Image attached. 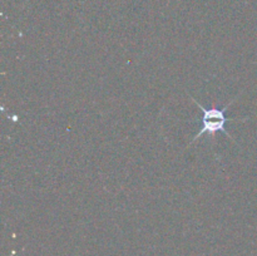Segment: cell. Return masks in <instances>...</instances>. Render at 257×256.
Listing matches in <instances>:
<instances>
[{
    "mask_svg": "<svg viewBox=\"0 0 257 256\" xmlns=\"http://www.w3.org/2000/svg\"><path fill=\"white\" fill-rule=\"evenodd\" d=\"M190 98H191V100H192V102L195 103L198 108H200V110L202 112V114H203L202 115V128H201L200 132L195 136V138H193L192 142L191 143H193V142H196L197 140H200L201 136L206 135V133L210 136H212V138L215 140L216 133L217 132L225 133V135L228 136L231 140H233L232 136H231L230 133L226 131L225 125L227 122H236V119H228V118L226 117V110L228 109V107H231V104L235 102L236 98L233 100H231V102H228L227 104L222 108H217V107H215V105L211 108H206V107H203L200 102H197V100H196L193 97H191L190 95Z\"/></svg>",
    "mask_w": 257,
    "mask_h": 256,
    "instance_id": "1",
    "label": "cell"
}]
</instances>
